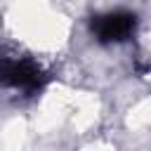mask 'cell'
Listing matches in <instances>:
<instances>
[{"instance_id":"obj_2","label":"cell","mask_w":151,"mask_h":151,"mask_svg":"<svg viewBox=\"0 0 151 151\" xmlns=\"http://www.w3.org/2000/svg\"><path fill=\"white\" fill-rule=\"evenodd\" d=\"M134 31V17L130 12H106L92 19V33L99 42H123Z\"/></svg>"},{"instance_id":"obj_1","label":"cell","mask_w":151,"mask_h":151,"mask_svg":"<svg viewBox=\"0 0 151 151\" xmlns=\"http://www.w3.org/2000/svg\"><path fill=\"white\" fill-rule=\"evenodd\" d=\"M42 80H45V73L35 61L19 54L0 57V85L21 90V92H33V90H40Z\"/></svg>"}]
</instances>
